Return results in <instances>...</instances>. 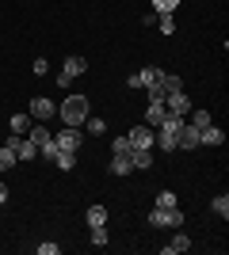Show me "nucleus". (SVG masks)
Listing matches in <instances>:
<instances>
[{
  "label": "nucleus",
  "instance_id": "1",
  "mask_svg": "<svg viewBox=\"0 0 229 255\" xmlns=\"http://www.w3.org/2000/svg\"><path fill=\"white\" fill-rule=\"evenodd\" d=\"M57 115L65 118V126H80L88 118V96H69L65 103L57 107Z\"/></svg>",
  "mask_w": 229,
  "mask_h": 255
},
{
  "label": "nucleus",
  "instance_id": "2",
  "mask_svg": "<svg viewBox=\"0 0 229 255\" xmlns=\"http://www.w3.org/2000/svg\"><path fill=\"white\" fill-rule=\"evenodd\" d=\"M149 225H153V229H180V225H184V213L176 210V206H172V210H153Z\"/></svg>",
  "mask_w": 229,
  "mask_h": 255
},
{
  "label": "nucleus",
  "instance_id": "3",
  "mask_svg": "<svg viewBox=\"0 0 229 255\" xmlns=\"http://www.w3.org/2000/svg\"><path fill=\"white\" fill-rule=\"evenodd\" d=\"M54 145L65 152H76L80 145H84V133H80V126H65L61 133H54Z\"/></svg>",
  "mask_w": 229,
  "mask_h": 255
},
{
  "label": "nucleus",
  "instance_id": "4",
  "mask_svg": "<svg viewBox=\"0 0 229 255\" xmlns=\"http://www.w3.org/2000/svg\"><path fill=\"white\" fill-rule=\"evenodd\" d=\"M84 73H88V61H84V57H69L65 69H61V76H57V84L69 88V80H76V76H84Z\"/></svg>",
  "mask_w": 229,
  "mask_h": 255
},
{
  "label": "nucleus",
  "instance_id": "5",
  "mask_svg": "<svg viewBox=\"0 0 229 255\" xmlns=\"http://www.w3.org/2000/svg\"><path fill=\"white\" fill-rule=\"evenodd\" d=\"M153 137H157V133H153V126H134L130 133H126V141H130V149H153Z\"/></svg>",
  "mask_w": 229,
  "mask_h": 255
},
{
  "label": "nucleus",
  "instance_id": "6",
  "mask_svg": "<svg viewBox=\"0 0 229 255\" xmlns=\"http://www.w3.org/2000/svg\"><path fill=\"white\" fill-rule=\"evenodd\" d=\"M8 149L15 152V160H34V156H38V149H34L27 137H19V133H11V137H8Z\"/></svg>",
  "mask_w": 229,
  "mask_h": 255
},
{
  "label": "nucleus",
  "instance_id": "7",
  "mask_svg": "<svg viewBox=\"0 0 229 255\" xmlns=\"http://www.w3.org/2000/svg\"><path fill=\"white\" fill-rule=\"evenodd\" d=\"M176 145H180V149H199V129L191 126V122H184V126H180V133H176Z\"/></svg>",
  "mask_w": 229,
  "mask_h": 255
},
{
  "label": "nucleus",
  "instance_id": "8",
  "mask_svg": "<svg viewBox=\"0 0 229 255\" xmlns=\"http://www.w3.org/2000/svg\"><path fill=\"white\" fill-rule=\"evenodd\" d=\"M164 107H168L172 115H187V111H191V99H187V92L180 88V92H172V96H164Z\"/></svg>",
  "mask_w": 229,
  "mask_h": 255
},
{
  "label": "nucleus",
  "instance_id": "9",
  "mask_svg": "<svg viewBox=\"0 0 229 255\" xmlns=\"http://www.w3.org/2000/svg\"><path fill=\"white\" fill-rule=\"evenodd\" d=\"M23 137L31 141L34 149H42V145H50V141H54V133H50V129H46V126H42V122H34V126H31V129H27V133H23Z\"/></svg>",
  "mask_w": 229,
  "mask_h": 255
},
{
  "label": "nucleus",
  "instance_id": "10",
  "mask_svg": "<svg viewBox=\"0 0 229 255\" xmlns=\"http://www.w3.org/2000/svg\"><path fill=\"white\" fill-rule=\"evenodd\" d=\"M168 115V107H164V99H149V107H145V126H161V118Z\"/></svg>",
  "mask_w": 229,
  "mask_h": 255
},
{
  "label": "nucleus",
  "instance_id": "11",
  "mask_svg": "<svg viewBox=\"0 0 229 255\" xmlns=\"http://www.w3.org/2000/svg\"><path fill=\"white\" fill-rule=\"evenodd\" d=\"M27 115H31L34 122H46V118H54V115H57V107L50 103V99H34V103H31V111H27Z\"/></svg>",
  "mask_w": 229,
  "mask_h": 255
},
{
  "label": "nucleus",
  "instance_id": "12",
  "mask_svg": "<svg viewBox=\"0 0 229 255\" xmlns=\"http://www.w3.org/2000/svg\"><path fill=\"white\" fill-rule=\"evenodd\" d=\"M222 141H226V133H222V129L214 126V122L199 129V145H222Z\"/></svg>",
  "mask_w": 229,
  "mask_h": 255
},
{
  "label": "nucleus",
  "instance_id": "13",
  "mask_svg": "<svg viewBox=\"0 0 229 255\" xmlns=\"http://www.w3.org/2000/svg\"><path fill=\"white\" fill-rule=\"evenodd\" d=\"M130 164H134V171H145L153 164V149H130Z\"/></svg>",
  "mask_w": 229,
  "mask_h": 255
},
{
  "label": "nucleus",
  "instance_id": "14",
  "mask_svg": "<svg viewBox=\"0 0 229 255\" xmlns=\"http://www.w3.org/2000/svg\"><path fill=\"white\" fill-rule=\"evenodd\" d=\"M111 171H115V175H130V171H134L130 152H115V160H111Z\"/></svg>",
  "mask_w": 229,
  "mask_h": 255
},
{
  "label": "nucleus",
  "instance_id": "15",
  "mask_svg": "<svg viewBox=\"0 0 229 255\" xmlns=\"http://www.w3.org/2000/svg\"><path fill=\"white\" fill-rule=\"evenodd\" d=\"M84 221H88V229L107 225V210H103V206H88V210H84Z\"/></svg>",
  "mask_w": 229,
  "mask_h": 255
},
{
  "label": "nucleus",
  "instance_id": "16",
  "mask_svg": "<svg viewBox=\"0 0 229 255\" xmlns=\"http://www.w3.org/2000/svg\"><path fill=\"white\" fill-rule=\"evenodd\" d=\"M8 126H11V133H19V137H23V133L34 126V118H31V115H11V118H8Z\"/></svg>",
  "mask_w": 229,
  "mask_h": 255
},
{
  "label": "nucleus",
  "instance_id": "17",
  "mask_svg": "<svg viewBox=\"0 0 229 255\" xmlns=\"http://www.w3.org/2000/svg\"><path fill=\"white\" fill-rule=\"evenodd\" d=\"M187 248H191V240H187L184 233H176L172 240H168V244H164V255H180V252H187Z\"/></svg>",
  "mask_w": 229,
  "mask_h": 255
},
{
  "label": "nucleus",
  "instance_id": "18",
  "mask_svg": "<svg viewBox=\"0 0 229 255\" xmlns=\"http://www.w3.org/2000/svg\"><path fill=\"white\" fill-rule=\"evenodd\" d=\"M180 126H184V115H172V111H168V115L161 118V126H157V129H164V133H180Z\"/></svg>",
  "mask_w": 229,
  "mask_h": 255
},
{
  "label": "nucleus",
  "instance_id": "19",
  "mask_svg": "<svg viewBox=\"0 0 229 255\" xmlns=\"http://www.w3.org/2000/svg\"><path fill=\"white\" fill-rule=\"evenodd\" d=\"M153 145H157L161 152H176V149H180V145H176V133H164V129L153 137Z\"/></svg>",
  "mask_w": 229,
  "mask_h": 255
},
{
  "label": "nucleus",
  "instance_id": "20",
  "mask_svg": "<svg viewBox=\"0 0 229 255\" xmlns=\"http://www.w3.org/2000/svg\"><path fill=\"white\" fill-rule=\"evenodd\" d=\"M138 80H142V88H153L157 80H161V69H153V65H145L142 73H138Z\"/></svg>",
  "mask_w": 229,
  "mask_h": 255
},
{
  "label": "nucleus",
  "instance_id": "21",
  "mask_svg": "<svg viewBox=\"0 0 229 255\" xmlns=\"http://www.w3.org/2000/svg\"><path fill=\"white\" fill-rule=\"evenodd\" d=\"M54 164H57V168H65V171H73V168H76V152H65V149H57Z\"/></svg>",
  "mask_w": 229,
  "mask_h": 255
},
{
  "label": "nucleus",
  "instance_id": "22",
  "mask_svg": "<svg viewBox=\"0 0 229 255\" xmlns=\"http://www.w3.org/2000/svg\"><path fill=\"white\" fill-rule=\"evenodd\" d=\"M210 210H214V213L222 217V221H226V217H229V194H218V198L210 202Z\"/></svg>",
  "mask_w": 229,
  "mask_h": 255
},
{
  "label": "nucleus",
  "instance_id": "23",
  "mask_svg": "<svg viewBox=\"0 0 229 255\" xmlns=\"http://www.w3.org/2000/svg\"><path fill=\"white\" fill-rule=\"evenodd\" d=\"M153 8H157V15H172L180 8V0H153Z\"/></svg>",
  "mask_w": 229,
  "mask_h": 255
},
{
  "label": "nucleus",
  "instance_id": "24",
  "mask_svg": "<svg viewBox=\"0 0 229 255\" xmlns=\"http://www.w3.org/2000/svg\"><path fill=\"white\" fill-rule=\"evenodd\" d=\"M15 164H19V160H15V152H11L8 145H4V149H0V171H8V168H15Z\"/></svg>",
  "mask_w": 229,
  "mask_h": 255
},
{
  "label": "nucleus",
  "instance_id": "25",
  "mask_svg": "<svg viewBox=\"0 0 229 255\" xmlns=\"http://www.w3.org/2000/svg\"><path fill=\"white\" fill-rule=\"evenodd\" d=\"M172 206H176V194L172 191H161V194H157V210H172Z\"/></svg>",
  "mask_w": 229,
  "mask_h": 255
},
{
  "label": "nucleus",
  "instance_id": "26",
  "mask_svg": "<svg viewBox=\"0 0 229 255\" xmlns=\"http://www.w3.org/2000/svg\"><path fill=\"white\" fill-rule=\"evenodd\" d=\"M84 126H88V133H103V129H107V122H103V118H84Z\"/></svg>",
  "mask_w": 229,
  "mask_h": 255
},
{
  "label": "nucleus",
  "instance_id": "27",
  "mask_svg": "<svg viewBox=\"0 0 229 255\" xmlns=\"http://www.w3.org/2000/svg\"><path fill=\"white\" fill-rule=\"evenodd\" d=\"M191 126H195V129L210 126V111H195V115H191Z\"/></svg>",
  "mask_w": 229,
  "mask_h": 255
},
{
  "label": "nucleus",
  "instance_id": "28",
  "mask_svg": "<svg viewBox=\"0 0 229 255\" xmlns=\"http://www.w3.org/2000/svg\"><path fill=\"white\" fill-rule=\"evenodd\" d=\"M111 152H130V141H126V133H122V137H115V141H111Z\"/></svg>",
  "mask_w": 229,
  "mask_h": 255
},
{
  "label": "nucleus",
  "instance_id": "29",
  "mask_svg": "<svg viewBox=\"0 0 229 255\" xmlns=\"http://www.w3.org/2000/svg\"><path fill=\"white\" fill-rule=\"evenodd\" d=\"M161 34H176V19L172 15H161Z\"/></svg>",
  "mask_w": 229,
  "mask_h": 255
},
{
  "label": "nucleus",
  "instance_id": "30",
  "mask_svg": "<svg viewBox=\"0 0 229 255\" xmlns=\"http://www.w3.org/2000/svg\"><path fill=\"white\" fill-rule=\"evenodd\" d=\"M57 252H61V244H50V240L38 244V255H57Z\"/></svg>",
  "mask_w": 229,
  "mask_h": 255
},
{
  "label": "nucleus",
  "instance_id": "31",
  "mask_svg": "<svg viewBox=\"0 0 229 255\" xmlns=\"http://www.w3.org/2000/svg\"><path fill=\"white\" fill-rule=\"evenodd\" d=\"M8 202V187H4V183H0V206Z\"/></svg>",
  "mask_w": 229,
  "mask_h": 255
}]
</instances>
